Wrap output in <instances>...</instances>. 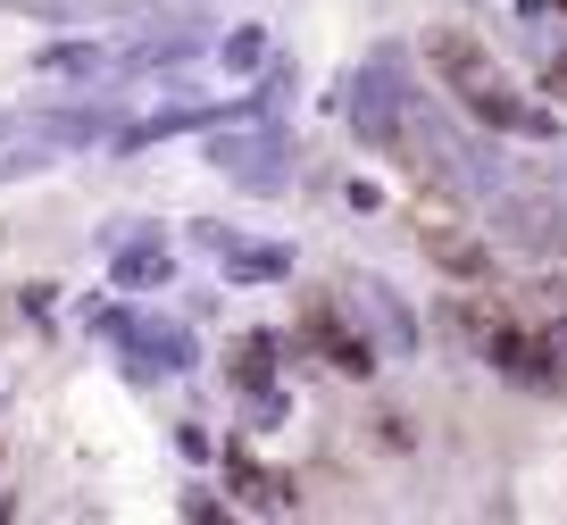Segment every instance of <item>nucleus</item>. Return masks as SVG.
Here are the masks:
<instances>
[{
    "label": "nucleus",
    "instance_id": "f257e3e1",
    "mask_svg": "<svg viewBox=\"0 0 567 525\" xmlns=\"http://www.w3.org/2000/svg\"><path fill=\"white\" fill-rule=\"evenodd\" d=\"M425 68H434V84H443L476 125H493V134H550V109L517 101V84L501 75V59L484 51L467 25H434V34H425Z\"/></svg>",
    "mask_w": 567,
    "mask_h": 525
},
{
    "label": "nucleus",
    "instance_id": "f03ea898",
    "mask_svg": "<svg viewBox=\"0 0 567 525\" xmlns=\"http://www.w3.org/2000/svg\"><path fill=\"white\" fill-rule=\"evenodd\" d=\"M209 167L226 175V184H243V193H284L292 184V134L267 117H217L209 125Z\"/></svg>",
    "mask_w": 567,
    "mask_h": 525
},
{
    "label": "nucleus",
    "instance_id": "7ed1b4c3",
    "mask_svg": "<svg viewBox=\"0 0 567 525\" xmlns=\"http://www.w3.org/2000/svg\"><path fill=\"white\" fill-rule=\"evenodd\" d=\"M109 134V109H9L0 117V175L51 167L59 151H84Z\"/></svg>",
    "mask_w": 567,
    "mask_h": 525
},
{
    "label": "nucleus",
    "instance_id": "20e7f679",
    "mask_svg": "<svg viewBox=\"0 0 567 525\" xmlns=\"http://www.w3.org/2000/svg\"><path fill=\"white\" fill-rule=\"evenodd\" d=\"M409 59L401 51H375L368 68L351 75V92H342V109H351V134L368 142V151H401V125H409Z\"/></svg>",
    "mask_w": 567,
    "mask_h": 525
},
{
    "label": "nucleus",
    "instance_id": "39448f33",
    "mask_svg": "<svg viewBox=\"0 0 567 525\" xmlns=\"http://www.w3.org/2000/svg\"><path fill=\"white\" fill-rule=\"evenodd\" d=\"M101 333L125 350V359H134L142 375H184V368L200 359L184 326H167V317H142V309H101Z\"/></svg>",
    "mask_w": 567,
    "mask_h": 525
},
{
    "label": "nucleus",
    "instance_id": "423d86ee",
    "mask_svg": "<svg viewBox=\"0 0 567 525\" xmlns=\"http://www.w3.org/2000/svg\"><path fill=\"white\" fill-rule=\"evenodd\" d=\"M493 226L526 259H567V209L543 200V193H493Z\"/></svg>",
    "mask_w": 567,
    "mask_h": 525
},
{
    "label": "nucleus",
    "instance_id": "0eeeda50",
    "mask_svg": "<svg viewBox=\"0 0 567 525\" xmlns=\"http://www.w3.org/2000/svg\"><path fill=\"white\" fill-rule=\"evenodd\" d=\"M109 276H117V292H159V284L176 276V250L142 226V217H117V226H109Z\"/></svg>",
    "mask_w": 567,
    "mask_h": 525
},
{
    "label": "nucleus",
    "instance_id": "6e6552de",
    "mask_svg": "<svg viewBox=\"0 0 567 525\" xmlns=\"http://www.w3.org/2000/svg\"><path fill=\"white\" fill-rule=\"evenodd\" d=\"M217 117H250V109H243V101H234V109L167 101V109H151V117H134V125H109V142H117V151H151V142H176V134H209Z\"/></svg>",
    "mask_w": 567,
    "mask_h": 525
},
{
    "label": "nucleus",
    "instance_id": "1a4fd4ad",
    "mask_svg": "<svg viewBox=\"0 0 567 525\" xmlns=\"http://www.w3.org/2000/svg\"><path fill=\"white\" fill-rule=\"evenodd\" d=\"M301 333L326 350V359H334L342 375H375V342H368L359 326H342V309H334V300H309V309H301Z\"/></svg>",
    "mask_w": 567,
    "mask_h": 525
},
{
    "label": "nucleus",
    "instance_id": "9d476101",
    "mask_svg": "<svg viewBox=\"0 0 567 525\" xmlns=\"http://www.w3.org/2000/svg\"><path fill=\"white\" fill-rule=\"evenodd\" d=\"M359 292V309H368V342H384V359H409V350H417V317L401 309V292H392V284H375V276H359L351 284Z\"/></svg>",
    "mask_w": 567,
    "mask_h": 525
},
{
    "label": "nucleus",
    "instance_id": "9b49d317",
    "mask_svg": "<svg viewBox=\"0 0 567 525\" xmlns=\"http://www.w3.org/2000/svg\"><path fill=\"white\" fill-rule=\"evenodd\" d=\"M217 259H226V284H284L292 276V250L284 243H226L217 234Z\"/></svg>",
    "mask_w": 567,
    "mask_h": 525
},
{
    "label": "nucleus",
    "instance_id": "f8f14e48",
    "mask_svg": "<svg viewBox=\"0 0 567 525\" xmlns=\"http://www.w3.org/2000/svg\"><path fill=\"white\" fill-rule=\"evenodd\" d=\"M425 259L451 267V276H467V284L493 276V250H484L476 234H460V226H425Z\"/></svg>",
    "mask_w": 567,
    "mask_h": 525
},
{
    "label": "nucleus",
    "instance_id": "ddd939ff",
    "mask_svg": "<svg viewBox=\"0 0 567 525\" xmlns=\"http://www.w3.org/2000/svg\"><path fill=\"white\" fill-rule=\"evenodd\" d=\"M34 75H68V84H84V75H109V51H101V42H42Z\"/></svg>",
    "mask_w": 567,
    "mask_h": 525
},
{
    "label": "nucleus",
    "instance_id": "4468645a",
    "mask_svg": "<svg viewBox=\"0 0 567 525\" xmlns=\"http://www.w3.org/2000/svg\"><path fill=\"white\" fill-rule=\"evenodd\" d=\"M234 384L243 392L276 384V333H243V342H234Z\"/></svg>",
    "mask_w": 567,
    "mask_h": 525
},
{
    "label": "nucleus",
    "instance_id": "2eb2a0df",
    "mask_svg": "<svg viewBox=\"0 0 567 525\" xmlns=\"http://www.w3.org/2000/svg\"><path fill=\"white\" fill-rule=\"evenodd\" d=\"M259 59H267V34H259V25H243V34H226V68H259Z\"/></svg>",
    "mask_w": 567,
    "mask_h": 525
},
{
    "label": "nucleus",
    "instance_id": "dca6fc26",
    "mask_svg": "<svg viewBox=\"0 0 567 525\" xmlns=\"http://www.w3.org/2000/svg\"><path fill=\"white\" fill-rule=\"evenodd\" d=\"M543 92L567 109V51H550V59H543Z\"/></svg>",
    "mask_w": 567,
    "mask_h": 525
},
{
    "label": "nucleus",
    "instance_id": "f3484780",
    "mask_svg": "<svg viewBox=\"0 0 567 525\" xmlns=\"http://www.w3.org/2000/svg\"><path fill=\"white\" fill-rule=\"evenodd\" d=\"M543 342H550V350L567 359V317H550V326H543Z\"/></svg>",
    "mask_w": 567,
    "mask_h": 525
},
{
    "label": "nucleus",
    "instance_id": "a211bd4d",
    "mask_svg": "<svg viewBox=\"0 0 567 525\" xmlns=\"http://www.w3.org/2000/svg\"><path fill=\"white\" fill-rule=\"evenodd\" d=\"M559 9H567V0H559Z\"/></svg>",
    "mask_w": 567,
    "mask_h": 525
}]
</instances>
